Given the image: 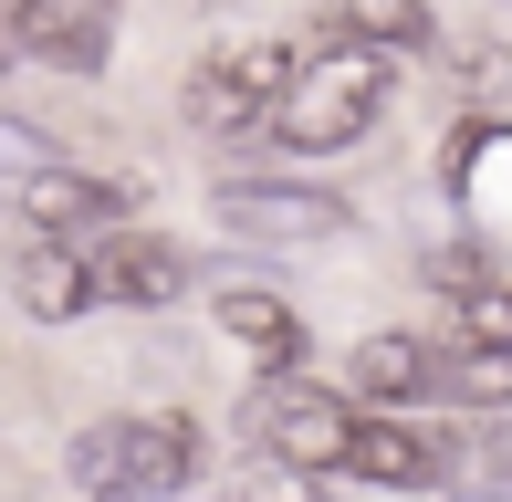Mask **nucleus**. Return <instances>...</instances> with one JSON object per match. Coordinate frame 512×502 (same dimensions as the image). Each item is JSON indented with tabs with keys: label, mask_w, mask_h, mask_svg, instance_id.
<instances>
[{
	"label": "nucleus",
	"mask_w": 512,
	"mask_h": 502,
	"mask_svg": "<svg viewBox=\"0 0 512 502\" xmlns=\"http://www.w3.org/2000/svg\"><path fill=\"white\" fill-rule=\"evenodd\" d=\"M199 482V429L178 408L157 419H95L74 440V492L84 502H178Z\"/></svg>",
	"instance_id": "f257e3e1"
},
{
	"label": "nucleus",
	"mask_w": 512,
	"mask_h": 502,
	"mask_svg": "<svg viewBox=\"0 0 512 502\" xmlns=\"http://www.w3.org/2000/svg\"><path fill=\"white\" fill-rule=\"evenodd\" d=\"M377 116H387V63H377V53H356V42H335L324 63H304V74L283 84V105H272V136H283L293 157H335V147H356Z\"/></svg>",
	"instance_id": "f03ea898"
},
{
	"label": "nucleus",
	"mask_w": 512,
	"mask_h": 502,
	"mask_svg": "<svg viewBox=\"0 0 512 502\" xmlns=\"http://www.w3.org/2000/svg\"><path fill=\"white\" fill-rule=\"evenodd\" d=\"M251 440L272 450V471L314 482V471H345L356 408H345L335 387H314V377H262V387H251Z\"/></svg>",
	"instance_id": "7ed1b4c3"
},
{
	"label": "nucleus",
	"mask_w": 512,
	"mask_h": 502,
	"mask_svg": "<svg viewBox=\"0 0 512 502\" xmlns=\"http://www.w3.org/2000/svg\"><path fill=\"white\" fill-rule=\"evenodd\" d=\"M304 74L293 63V42H272V32H251V42H220V53L189 74V116L209 136H241V126H272V105H283V84Z\"/></svg>",
	"instance_id": "20e7f679"
},
{
	"label": "nucleus",
	"mask_w": 512,
	"mask_h": 502,
	"mask_svg": "<svg viewBox=\"0 0 512 502\" xmlns=\"http://www.w3.org/2000/svg\"><path fill=\"white\" fill-rule=\"evenodd\" d=\"M220 220L241 241H272V251H324L356 231L335 189H304V178H220Z\"/></svg>",
	"instance_id": "39448f33"
},
{
	"label": "nucleus",
	"mask_w": 512,
	"mask_h": 502,
	"mask_svg": "<svg viewBox=\"0 0 512 502\" xmlns=\"http://www.w3.org/2000/svg\"><path fill=\"white\" fill-rule=\"evenodd\" d=\"M115 210H126V189H115V178L42 168V178H21V189L0 199V231H21V241H74V251H84V231H105Z\"/></svg>",
	"instance_id": "423d86ee"
},
{
	"label": "nucleus",
	"mask_w": 512,
	"mask_h": 502,
	"mask_svg": "<svg viewBox=\"0 0 512 502\" xmlns=\"http://www.w3.org/2000/svg\"><path fill=\"white\" fill-rule=\"evenodd\" d=\"M11 42L53 74H105L115 53V0H11Z\"/></svg>",
	"instance_id": "0eeeda50"
},
{
	"label": "nucleus",
	"mask_w": 512,
	"mask_h": 502,
	"mask_svg": "<svg viewBox=\"0 0 512 502\" xmlns=\"http://www.w3.org/2000/svg\"><path fill=\"white\" fill-rule=\"evenodd\" d=\"M84 262H95V304H178L189 293V251L168 231H105L84 241Z\"/></svg>",
	"instance_id": "6e6552de"
},
{
	"label": "nucleus",
	"mask_w": 512,
	"mask_h": 502,
	"mask_svg": "<svg viewBox=\"0 0 512 502\" xmlns=\"http://www.w3.org/2000/svg\"><path fill=\"white\" fill-rule=\"evenodd\" d=\"M220 335H230V346H241L262 377H304V314H293L283 293L230 283V293H220Z\"/></svg>",
	"instance_id": "1a4fd4ad"
},
{
	"label": "nucleus",
	"mask_w": 512,
	"mask_h": 502,
	"mask_svg": "<svg viewBox=\"0 0 512 502\" xmlns=\"http://www.w3.org/2000/svg\"><path fill=\"white\" fill-rule=\"evenodd\" d=\"M345 471H366V482H387V492H418V482H439V440L408 429V419H356Z\"/></svg>",
	"instance_id": "9d476101"
},
{
	"label": "nucleus",
	"mask_w": 512,
	"mask_h": 502,
	"mask_svg": "<svg viewBox=\"0 0 512 502\" xmlns=\"http://www.w3.org/2000/svg\"><path fill=\"white\" fill-rule=\"evenodd\" d=\"M21 304H32L42 325H74V314L95 304V262H84L74 241H32L21 251Z\"/></svg>",
	"instance_id": "9b49d317"
},
{
	"label": "nucleus",
	"mask_w": 512,
	"mask_h": 502,
	"mask_svg": "<svg viewBox=\"0 0 512 502\" xmlns=\"http://www.w3.org/2000/svg\"><path fill=\"white\" fill-rule=\"evenodd\" d=\"M324 21H335V42H356L377 63L429 42V0H324Z\"/></svg>",
	"instance_id": "f8f14e48"
},
{
	"label": "nucleus",
	"mask_w": 512,
	"mask_h": 502,
	"mask_svg": "<svg viewBox=\"0 0 512 502\" xmlns=\"http://www.w3.org/2000/svg\"><path fill=\"white\" fill-rule=\"evenodd\" d=\"M439 367H450V356H429L418 335H366L356 346V387L366 398H439Z\"/></svg>",
	"instance_id": "ddd939ff"
},
{
	"label": "nucleus",
	"mask_w": 512,
	"mask_h": 502,
	"mask_svg": "<svg viewBox=\"0 0 512 502\" xmlns=\"http://www.w3.org/2000/svg\"><path fill=\"white\" fill-rule=\"evenodd\" d=\"M439 398H471V408H512V346H460L439 367Z\"/></svg>",
	"instance_id": "4468645a"
},
{
	"label": "nucleus",
	"mask_w": 512,
	"mask_h": 502,
	"mask_svg": "<svg viewBox=\"0 0 512 502\" xmlns=\"http://www.w3.org/2000/svg\"><path fill=\"white\" fill-rule=\"evenodd\" d=\"M42 168H74V157H63L32 116H11V105H0V189H21V178H42Z\"/></svg>",
	"instance_id": "2eb2a0df"
},
{
	"label": "nucleus",
	"mask_w": 512,
	"mask_h": 502,
	"mask_svg": "<svg viewBox=\"0 0 512 502\" xmlns=\"http://www.w3.org/2000/svg\"><path fill=\"white\" fill-rule=\"evenodd\" d=\"M450 325H460V346H512V283L450 293Z\"/></svg>",
	"instance_id": "dca6fc26"
},
{
	"label": "nucleus",
	"mask_w": 512,
	"mask_h": 502,
	"mask_svg": "<svg viewBox=\"0 0 512 502\" xmlns=\"http://www.w3.org/2000/svg\"><path fill=\"white\" fill-rule=\"evenodd\" d=\"M460 84L471 105H512V42H460Z\"/></svg>",
	"instance_id": "f3484780"
},
{
	"label": "nucleus",
	"mask_w": 512,
	"mask_h": 502,
	"mask_svg": "<svg viewBox=\"0 0 512 502\" xmlns=\"http://www.w3.org/2000/svg\"><path fill=\"white\" fill-rule=\"evenodd\" d=\"M429 283L439 293H471V283H492V262H481V251H429Z\"/></svg>",
	"instance_id": "a211bd4d"
},
{
	"label": "nucleus",
	"mask_w": 512,
	"mask_h": 502,
	"mask_svg": "<svg viewBox=\"0 0 512 502\" xmlns=\"http://www.w3.org/2000/svg\"><path fill=\"white\" fill-rule=\"evenodd\" d=\"M241 502H314V482H293V471H272V482H251Z\"/></svg>",
	"instance_id": "6ab92c4d"
},
{
	"label": "nucleus",
	"mask_w": 512,
	"mask_h": 502,
	"mask_svg": "<svg viewBox=\"0 0 512 502\" xmlns=\"http://www.w3.org/2000/svg\"><path fill=\"white\" fill-rule=\"evenodd\" d=\"M492 471H512V419H502V429H492Z\"/></svg>",
	"instance_id": "aec40b11"
},
{
	"label": "nucleus",
	"mask_w": 512,
	"mask_h": 502,
	"mask_svg": "<svg viewBox=\"0 0 512 502\" xmlns=\"http://www.w3.org/2000/svg\"><path fill=\"white\" fill-rule=\"evenodd\" d=\"M11 53H21V42H11V11H0V63H11Z\"/></svg>",
	"instance_id": "412c9836"
}]
</instances>
